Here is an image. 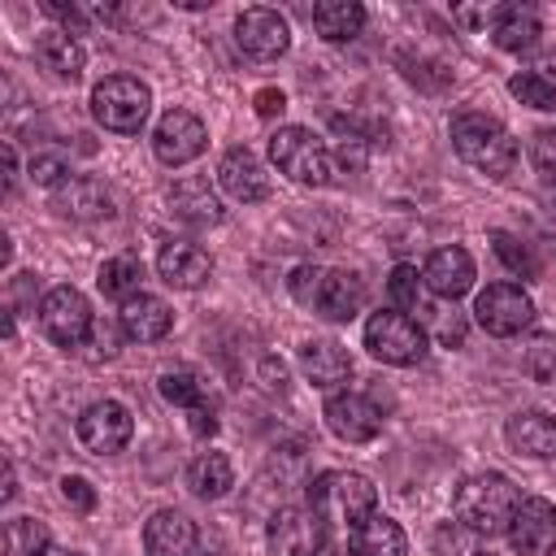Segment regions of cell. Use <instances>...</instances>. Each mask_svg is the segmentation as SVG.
I'll return each mask as SVG.
<instances>
[{
  "label": "cell",
  "instance_id": "27",
  "mask_svg": "<svg viewBox=\"0 0 556 556\" xmlns=\"http://www.w3.org/2000/svg\"><path fill=\"white\" fill-rule=\"evenodd\" d=\"M169 204H174V213H178L187 226H217V222H222V200L213 195V187H208L204 178H182V182H174Z\"/></svg>",
  "mask_w": 556,
  "mask_h": 556
},
{
  "label": "cell",
  "instance_id": "33",
  "mask_svg": "<svg viewBox=\"0 0 556 556\" xmlns=\"http://www.w3.org/2000/svg\"><path fill=\"white\" fill-rule=\"evenodd\" d=\"M387 295L400 313H417L421 308V274L417 265H395L391 278H387Z\"/></svg>",
  "mask_w": 556,
  "mask_h": 556
},
{
  "label": "cell",
  "instance_id": "12",
  "mask_svg": "<svg viewBox=\"0 0 556 556\" xmlns=\"http://www.w3.org/2000/svg\"><path fill=\"white\" fill-rule=\"evenodd\" d=\"M508 543L517 556H552L556 552V504L543 495L521 500L508 521Z\"/></svg>",
  "mask_w": 556,
  "mask_h": 556
},
{
  "label": "cell",
  "instance_id": "39",
  "mask_svg": "<svg viewBox=\"0 0 556 556\" xmlns=\"http://www.w3.org/2000/svg\"><path fill=\"white\" fill-rule=\"evenodd\" d=\"M417 313H426V317H434V334H439V339H443L447 348H452V343H465V317H460L456 308L447 313V308H426V304H421Z\"/></svg>",
  "mask_w": 556,
  "mask_h": 556
},
{
  "label": "cell",
  "instance_id": "7",
  "mask_svg": "<svg viewBox=\"0 0 556 556\" xmlns=\"http://www.w3.org/2000/svg\"><path fill=\"white\" fill-rule=\"evenodd\" d=\"M39 326L56 348H83L87 334L96 330V317L78 287H52L39 304Z\"/></svg>",
  "mask_w": 556,
  "mask_h": 556
},
{
  "label": "cell",
  "instance_id": "19",
  "mask_svg": "<svg viewBox=\"0 0 556 556\" xmlns=\"http://www.w3.org/2000/svg\"><path fill=\"white\" fill-rule=\"evenodd\" d=\"M156 269H161V278H165L169 287L195 291V287H204V282H208V274H213V256H208L200 243L174 239V243H165V248H161Z\"/></svg>",
  "mask_w": 556,
  "mask_h": 556
},
{
  "label": "cell",
  "instance_id": "16",
  "mask_svg": "<svg viewBox=\"0 0 556 556\" xmlns=\"http://www.w3.org/2000/svg\"><path fill=\"white\" fill-rule=\"evenodd\" d=\"M473 256L465 252V248H439V252H430L426 256V265H421V282L439 295V300H460L469 287H473Z\"/></svg>",
  "mask_w": 556,
  "mask_h": 556
},
{
  "label": "cell",
  "instance_id": "24",
  "mask_svg": "<svg viewBox=\"0 0 556 556\" xmlns=\"http://www.w3.org/2000/svg\"><path fill=\"white\" fill-rule=\"evenodd\" d=\"M348 552L352 556H408V539H404L400 521L369 513L356 530H348Z\"/></svg>",
  "mask_w": 556,
  "mask_h": 556
},
{
  "label": "cell",
  "instance_id": "5",
  "mask_svg": "<svg viewBox=\"0 0 556 556\" xmlns=\"http://www.w3.org/2000/svg\"><path fill=\"white\" fill-rule=\"evenodd\" d=\"M148 113H152V91L130 74H109L91 87V117L113 135H139Z\"/></svg>",
  "mask_w": 556,
  "mask_h": 556
},
{
  "label": "cell",
  "instance_id": "47",
  "mask_svg": "<svg viewBox=\"0 0 556 556\" xmlns=\"http://www.w3.org/2000/svg\"><path fill=\"white\" fill-rule=\"evenodd\" d=\"M317 556H343V552H339V547H330V543H326V547H321V552H317Z\"/></svg>",
  "mask_w": 556,
  "mask_h": 556
},
{
  "label": "cell",
  "instance_id": "34",
  "mask_svg": "<svg viewBox=\"0 0 556 556\" xmlns=\"http://www.w3.org/2000/svg\"><path fill=\"white\" fill-rule=\"evenodd\" d=\"M508 91H513L521 104H530V109H556V87H552L547 78H539L534 70L513 74V78H508Z\"/></svg>",
  "mask_w": 556,
  "mask_h": 556
},
{
  "label": "cell",
  "instance_id": "29",
  "mask_svg": "<svg viewBox=\"0 0 556 556\" xmlns=\"http://www.w3.org/2000/svg\"><path fill=\"white\" fill-rule=\"evenodd\" d=\"M187 486L200 495V500H222L230 486H235V469L222 452H200L191 465H187Z\"/></svg>",
  "mask_w": 556,
  "mask_h": 556
},
{
  "label": "cell",
  "instance_id": "17",
  "mask_svg": "<svg viewBox=\"0 0 556 556\" xmlns=\"http://www.w3.org/2000/svg\"><path fill=\"white\" fill-rule=\"evenodd\" d=\"M117 326H122V334L135 339V343H156V339L169 334V326H174V308H169L161 295L139 291V295H130V300L117 308Z\"/></svg>",
  "mask_w": 556,
  "mask_h": 556
},
{
  "label": "cell",
  "instance_id": "35",
  "mask_svg": "<svg viewBox=\"0 0 556 556\" xmlns=\"http://www.w3.org/2000/svg\"><path fill=\"white\" fill-rule=\"evenodd\" d=\"M39 547H48V530L35 517H13L9 521V556H35Z\"/></svg>",
  "mask_w": 556,
  "mask_h": 556
},
{
  "label": "cell",
  "instance_id": "25",
  "mask_svg": "<svg viewBox=\"0 0 556 556\" xmlns=\"http://www.w3.org/2000/svg\"><path fill=\"white\" fill-rule=\"evenodd\" d=\"M543 35V22L530 4H500L495 9V22H491V39L495 48L504 52H530Z\"/></svg>",
  "mask_w": 556,
  "mask_h": 556
},
{
  "label": "cell",
  "instance_id": "3",
  "mask_svg": "<svg viewBox=\"0 0 556 556\" xmlns=\"http://www.w3.org/2000/svg\"><path fill=\"white\" fill-rule=\"evenodd\" d=\"M378 504V491L365 473L356 469H326L308 482V508L326 521V526H343L356 530Z\"/></svg>",
  "mask_w": 556,
  "mask_h": 556
},
{
  "label": "cell",
  "instance_id": "43",
  "mask_svg": "<svg viewBox=\"0 0 556 556\" xmlns=\"http://www.w3.org/2000/svg\"><path fill=\"white\" fill-rule=\"evenodd\" d=\"M252 104H256V117H278V113L287 109V96H282L278 87H261V91L252 96Z\"/></svg>",
  "mask_w": 556,
  "mask_h": 556
},
{
  "label": "cell",
  "instance_id": "40",
  "mask_svg": "<svg viewBox=\"0 0 556 556\" xmlns=\"http://www.w3.org/2000/svg\"><path fill=\"white\" fill-rule=\"evenodd\" d=\"M61 495H65V504H74L78 513H91V508H96V486H91L87 478H78V473L61 478Z\"/></svg>",
  "mask_w": 556,
  "mask_h": 556
},
{
  "label": "cell",
  "instance_id": "14",
  "mask_svg": "<svg viewBox=\"0 0 556 556\" xmlns=\"http://www.w3.org/2000/svg\"><path fill=\"white\" fill-rule=\"evenodd\" d=\"M321 417H326L330 434L343 439V443H369V439H378V430H382V413L374 408V400L352 395V391L330 395L326 408H321Z\"/></svg>",
  "mask_w": 556,
  "mask_h": 556
},
{
  "label": "cell",
  "instance_id": "28",
  "mask_svg": "<svg viewBox=\"0 0 556 556\" xmlns=\"http://www.w3.org/2000/svg\"><path fill=\"white\" fill-rule=\"evenodd\" d=\"M313 30L330 43H343V39H356L361 26H365V9L356 0H317L313 4Z\"/></svg>",
  "mask_w": 556,
  "mask_h": 556
},
{
  "label": "cell",
  "instance_id": "26",
  "mask_svg": "<svg viewBox=\"0 0 556 556\" xmlns=\"http://www.w3.org/2000/svg\"><path fill=\"white\" fill-rule=\"evenodd\" d=\"M35 61H39L48 74L74 83V78L83 74V65H87V52H83V43H78L74 35H65V30H43V35L35 39Z\"/></svg>",
  "mask_w": 556,
  "mask_h": 556
},
{
  "label": "cell",
  "instance_id": "23",
  "mask_svg": "<svg viewBox=\"0 0 556 556\" xmlns=\"http://www.w3.org/2000/svg\"><path fill=\"white\" fill-rule=\"evenodd\" d=\"M313 308H317L321 317H330V321H352V317L365 308V282H361L352 269H326Z\"/></svg>",
  "mask_w": 556,
  "mask_h": 556
},
{
  "label": "cell",
  "instance_id": "4",
  "mask_svg": "<svg viewBox=\"0 0 556 556\" xmlns=\"http://www.w3.org/2000/svg\"><path fill=\"white\" fill-rule=\"evenodd\" d=\"M269 161L300 187H326L334 178V156L308 126H278L269 135Z\"/></svg>",
  "mask_w": 556,
  "mask_h": 556
},
{
  "label": "cell",
  "instance_id": "8",
  "mask_svg": "<svg viewBox=\"0 0 556 556\" xmlns=\"http://www.w3.org/2000/svg\"><path fill=\"white\" fill-rule=\"evenodd\" d=\"M473 317H478V326L486 334L513 339L534 321V304L517 282H486L478 291V300H473Z\"/></svg>",
  "mask_w": 556,
  "mask_h": 556
},
{
  "label": "cell",
  "instance_id": "31",
  "mask_svg": "<svg viewBox=\"0 0 556 556\" xmlns=\"http://www.w3.org/2000/svg\"><path fill=\"white\" fill-rule=\"evenodd\" d=\"M491 248H495V256H500L513 274H521V278H534V274H539V261H534L530 243H521L517 235H508V230H491Z\"/></svg>",
  "mask_w": 556,
  "mask_h": 556
},
{
  "label": "cell",
  "instance_id": "20",
  "mask_svg": "<svg viewBox=\"0 0 556 556\" xmlns=\"http://www.w3.org/2000/svg\"><path fill=\"white\" fill-rule=\"evenodd\" d=\"M56 213L70 222H104L113 217V195L100 178H70L56 187Z\"/></svg>",
  "mask_w": 556,
  "mask_h": 556
},
{
  "label": "cell",
  "instance_id": "30",
  "mask_svg": "<svg viewBox=\"0 0 556 556\" xmlns=\"http://www.w3.org/2000/svg\"><path fill=\"white\" fill-rule=\"evenodd\" d=\"M139 278H143V261L135 256V252H117V256H109L104 265H100V291L109 295V300H130V295H139Z\"/></svg>",
  "mask_w": 556,
  "mask_h": 556
},
{
  "label": "cell",
  "instance_id": "38",
  "mask_svg": "<svg viewBox=\"0 0 556 556\" xmlns=\"http://www.w3.org/2000/svg\"><path fill=\"white\" fill-rule=\"evenodd\" d=\"M530 165L539 169L543 182H556V130H539L530 143Z\"/></svg>",
  "mask_w": 556,
  "mask_h": 556
},
{
  "label": "cell",
  "instance_id": "45",
  "mask_svg": "<svg viewBox=\"0 0 556 556\" xmlns=\"http://www.w3.org/2000/svg\"><path fill=\"white\" fill-rule=\"evenodd\" d=\"M539 78H547L552 87H556V48L552 52H543V61H539V70H534Z\"/></svg>",
  "mask_w": 556,
  "mask_h": 556
},
{
  "label": "cell",
  "instance_id": "9",
  "mask_svg": "<svg viewBox=\"0 0 556 556\" xmlns=\"http://www.w3.org/2000/svg\"><path fill=\"white\" fill-rule=\"evenodd\" d=\"M274 556H317L326 547V521L313 508H278L265 526Z\"/></svg>",
  "mask_w": 556,
  "mask_h": 556
},
{
  "label": "cell",
  "instance_id": "15",
  "mask_svg": "<svg viewBox=\"0 0 556 556\" xmlns=\"http://www.w3.org/2000/svg\"><path fill=\"white\" fill-rule=\"evenodd\" d=\"M217 182H222V191H226L230 200H239V204H256V200L269 195V174H265L261 156L248 152V148H230V152L217 161Z\"/></svg>",
  "mask_w": 556,
  "mask_h": 556
},
{
  "label": "cell",
  "instance_id": "18",
  "mask_svg": "<svg viewBox=\"0 0 556 556\" xmlns=\"http://www.w3.org/2000/svg\"><path fill=\"white\" fill-rule=\"evenodd\" d=\"M143 552L148 556H191L195 552V526L178 508H156L143 521Z\"/></svg>",
  "mask_w": 556,
  "mask_h": 556
},
{
  "label": "cell",
  "instance_id": "2",
  "mask_svg": "<svg viewBox=\"0 0 556 556\" xmlns=\"http://www.w3.org/2000/svg\"><path fill=\"white\" fill-rule=\"evenodd\" d=\"M517 504H521V495L504 473H473L452 495L456 521L473 534H508V521H513Z\"/></svg>",
  "mask_w": 556,
  "mask_h": 556
},
{
  "label": "cell",
  "instance_id": "1",
  "mask_svg": "<svg viewBox=\"0 0 556 556\" xmlns=\"http://www.w3.org/2000/svg\"><path fill=\"white\" fill-rule=\"evenodd\" d=\"M452 148L460 152V161H469L491 178H508L517 165V143L504 130V122L478 109H460L452 117Z\"/></svg>",
  "mask_w": 556,
  "mask_h": 556
},
{
  "label": "cell",
  "instance_id": "11",
  "mask_svg": "<svg viewBox=\"0 0 556 556\" xmlns=\"http://www.w3.org/2000/svg\"><path fill=\"white\" fill-rule=\"evenodd\" d=\"M130 430H135L130 408L117 404V400H96V404L83 408V417H78V443H83L87 452H96V456L122 452V447L130 443Z\"/></svg>",
  "mask_w": 556,
  "mask_h": 556
},
{
  "label": "cell",
  "instance_id": "44",
  "mask_svg": "<svg viewBox=\"0 0 556 556\" xmlns=\"http://www.w3.org/2000/svg\"><path fill=\"white\" fill-rule=\"evenodd\" d=\"M187 417H191V434H200V439H204V434H217V417H213V408H208V404L191 408Z\"/></svg>",
  "mask_w": 556,
  "mask_h": 556
},
{
  "label": "cell",
  "instance_id": "6",
  "mask_svg": "<svg viewBox=\"0 0 556 556\" xmlns=\"http://www.w3.org/2000/svg\"><path fill=\"white\" fill-rule=\"evenodd\" d=\"M365 348L382 365H417L426 356V330L417 326L413 313L382 308L365 321Z\"/></svg>",
  "mask_w": 556,
  "mask_h": 556
},
{
  "label": "cell",
  "instance_id": "22",
  "mask_svg": "<svg viewBox=\"0 0 556 556\" xmlns=\"http://www.w3.org/2000/svg\"><path fill=\"white\" fill-rule=\"evenodd\" d=\"M300 369H304V378H308L313 387L334 391L339 382H348L352 356H348L343 343H334V339H308V343L300 348Z\"/></svg>",
  "mask_w": 556,
  "mask_h": 556
},
{
  "label": "cell",
  "instance_id": "42",
  "mask_svg": "<svg viewBox=\"0 0 556 556\" xmlns=\"http://www.w3.org/2000/svg\"><path fill=\"white\" fill-rule=\"evenodd\" d=\"M39 9H43L48 17L65 22V35H83V26H87V13H83L78 4H56V0H43Z\"/></svg>",
  "mask_w": 556,
  "mask_h": 556
},
{
  "label": "cell",
  "instance_id": "41",
  "mask_svg": "<svg viewBox=\"0 0 556 556\" xmlns=\"http://www.w3.org/2000/svg\"><path fill=\"white\" fill-rule=\"evenodd\" d=\"M526 369L543 382V378H552L556 374V343L552 339H539L534 348H530V356H526Z\"/></svg>",
  "mask_w": 556,
  "mask_h": 556
},
{
  "label": "cell",
  "instance_id": "46",
  "mask_svg": "<svg viewBox=\"0 0 556 556\" xmlns=\"http://www.w3.org/2000/svg\"><path fill=\"white\" fill-rule=\"evenodd\" d=\"M35 556H83V552H74V547H56V543H48V547H39Z\"/></svg>",
  "mask_w": 556,
  "mask_h": 556
},
{
  "label": "cell",
  "instance_id": "10",
  "mask_svg": "<svg viewBox=\"0 0 556 556\" xmlns=\"http://www.w3.org/2000/svg\"><path fill=\"white\" fill-rule=\"evenodd\" d=\"M204 143H208V130L191 109L161 113V122L152 130V152H156L161 165H187L204 152Z\"/></svg>",
  "mask_w": 556,
  "mask_h": 556
},
{
  "label": "cell",
  "instance_id": "21",
  "mask_svg": "<svg viewBox=\"0 0 556 556\" xmlns=\"http://www.w3.org/2000/svg\"><path fill=\"white\" fill-rule=\"evenodd\" d=\"M504 439L513 452L521 456H556V417L543 413V408H526V413H513L508 426H504Z\"/></svg>",
  "mask_w": 556,
  "mask_h": 556
},
{
  "label": "cell",
  "instance_id": "36",
  "mask_svg": "<svg viewBox=\"0 0 556 556\" xmlns=\"http://www.w3.org/2000/svg\"><path fill=\"white\" fill-rule=\"evenodd\" d=\"M30 178L39 187H61V182H70V165L61 152H39V156H30Z\"/></svg>",
  "mask_w": 556,
  "mask_h": 556
},
{
  "label": "cell",
  "instance_id": "37",
  "mask_svg": "<svg viewBox=\"0 0 556 556\" xmlns=\"http://www.w3.org/2000/svg\"><path fill=\"white\" fill-rule=\"evenodd\" d=\"M321 278H326V269H317V265H295L291 269V278H287V287H291V295L300 300V304H317V291H321Z\"/></svg>",
  "mask_w": 556,
  "mask_h": 556
},
{
  "label": "cell",
  "instance_id": "32",
  "mask_svg": "<svg viewBox=\"0 0 556 556\" xmlns=\"http://www.w3.org/2000/svg\"><path fill=\"white\" fill-rule=\"evenodd\" d=\"M161 395L169 400V404H178V408H200L204 404V382L195 378V374H187V369H169V374H161Z\"/></svg>",
  "mask_w": 556,
  "mask_h": 556
},
{
  "label": "cell",
  "instance_id": "13",
  "mask_svg": "<svg viewBox=\"0 0 556 556\" xmlns=\"http://www.w3.org/2000/svg\"><path fill=\"white\" fill-rule=\"evenodd\" d=\"M235 43H239L248 56H256V61H274V56H282V52L291 48V26H287V17H282L278 9L256 4V9H243V13H239V22H235Z\"/></svg>",
  "mask_w": 556,
  "mask_h": 556
}]
</instances>
